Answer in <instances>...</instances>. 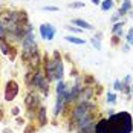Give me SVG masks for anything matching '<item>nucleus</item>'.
<instances>
[{
  "mask_svg": "<svg viewBox=\"0 0 133 133\" xmlns=\"http://www.w3.org/2000/svg\"><path fill=\"white\" fill-rule=\"evenodd\" d=\"M63 72H64V69H63V61H61V58H60V60H57V69H55V80H61V78H63Z\"/></svg>",
  "mask_w": 133,
  "mask_h": 133,
  "instance_id": "nucleus-13",
  "label": "nucleus"
},
{
  "mask_svg": "<svg viewBox=\"0 0 133 133\" xmlns=\"http://www.w3.org/2000/svg\"><path fill=\"white\" fill-rule=\"evenodd\" d=\"M93 93H95L93 87H90V86H84V87L80 90V95H78L80 103H87V101H90V99L93 98Z\"/></svg>",
  "mask_w": 133,
  "mask_h": 133,
  "instance_id": "nucleus-6",
  "label": "nucleus"
},
{
  "mask_svg": "<svg viewBox=\"0 0 133 133\" xmlns=\"http://www.w3.org/2000/svg\"><path fill=\"white\" fill-rule=\"evenodd\" d=\"M113 86H115V90H121V89L124 87V84H122V83H121L119 80L115 81V84H113Z\"/></svg>",
  "mask_w": 133,
  "mask_h": 133,
  "instance_id": "nucleus-29",
  "label": "nucleus"
},
{
  "mask_svg": "<svg viewBox=\"0 0 133 133\" xmlns=\"http://www.w3.org/2000/svg\"><path fill=\"white\" fill-rule=\"evenodd\" d=\"M93 109H95V104H92V103H80L78 106L74 109V112H72V118L70 119L75 121L77 122V125H78V121L83 119L84 116H87V115H90L93 112Z\"/></svg>",
  "mask_w": 133,
  "mask_h": 133,
  "instance_id": "nucleus-2",
  "label": "nucleus"
},
{
  "mask_svg": "<svg viewBox=\"0 0 133 133\" xmlns=\"http://www.w3.org/2000/svg\"><path fill=\"white\" fill-rule=\"evenodd\" d=\"M55 69H57V60L44 57V75L49 81L55 80Z\"/></svg>",
  "mask_w": 133,
  "mask_h": 133,
  "instance_id": "nucleus-3",
  "label": "nucleus"
},
{
  "mask_svg": "<svg viewBox=\"0 0 133 133\" xmlns=\"http://www.w3.org/2000/svg\"><path fill=\"white\" fill-rule=\"evenodd\" d=\"M11 113H12L14 116H17V115L20 113V109H18V107H14L12 110H11Z\"/></svg>",
  "mask_w": 133,
  "mask_h": 133,
  "instance_id": "nucleus-32",
  "label": "nucleus"
},
{
  "mask_svg": "<svg viewBox=\"0 0 133 133\" xmlns=\"http://www.w3.org/2000/svg\"><path fill=\"white\" fill-rule=\"evenodd\" d=\"M115 101H116V95H115V93H107V103L113 104Z\"/></svg>",
  "mask_w": 133,
  "mask_h": 133,
  "instance_id": "nucleus-25",
  "label": "nucleus"
},
{
  "mask_svg": "<svg viewBox=\"0 0 133 133\" xmlns=\"http://www.w3.org/2000/svg\"><path fill=\"white\" fill-rule=\"evenodd\" d=\"M92 44H93V48H95L96 51H99V49H101V40H99V38L93 37V38H92Z\"/></svg>",
  "mask_w": 133,
  "mask_h": 133,
  "instance_id": "nucleus-22",
  "label": "nucleus"
},
{
  "mask_svg": "<svg viewBox=\"0 0 133 133\" xmlns=\"http://www.w3.org/2000/svg\"><path fill=\"white\" fill-rule=\"evenodd\" d=\"M67 90V86L63 83V81L60 80V83H58V86H57V95L58 93H63V92H66Z\"/></svg>",
  "mask_w": 133,
  "mask_h": 133,
  "instance_id": "nucleus-21",
  "label": "nucleus"
},
{
  "mask_svg": "<svg viewBox=\"0 0 133 133\" xmlns=\"http://www.w3.org/2000/svg\"><path fill=\"white\" fill-rule=\"evenodd\" d=\"M15 55H17V49L12 46V48H11V52H9V55H8V57L11 58V61H14V60H15Z\"/></svg>",
  "mask_w": 133,
  "mask_h": 133,
  "instance_id": "nucleus-27",
  "label": "nucleus"
},
{
  "mask_svg": "<svg viewBox=\"0 0 133 133\" xmlns=\"http://www.w3.org/2000/svg\"><path fill=\"white\" fill-rule=\"evenodd\" d=\"M122 26H124V22H116L112 28V34L116 37H121L122 35Z\"/></svg>",
  "mask_w": 133,
  "mask_h": 133,
  "instance_id": "nucleus-14",
  "label": "nucleus"
},
{
  "mask_svg": "<svg viewBox=\"0 0 133 133\" xmlns=\"http://www.w3.org/2000/svg\"><path fill=\"white\" fill-rule=\"evenodd\" d=\"M130 80H132V77H130V75H127V77H125V83H127V84H129V83H130Z\"/></svg>",
  "mask_w": 133,
  "mask_h": 133,
  "instance_id": "nucleus-37",
  "label": "nucleus"
},
{
  "mask_svg": "<svg viewBox=\"0 0 133 133\" xmlns=\"http://www.w3.org/2000/svg\"><path fill=\"white\" fill-rule=\"evenodd\" d=\"M130 92L133 93V84H132V86H130Z\"/></svg>",
  "mask_w": 133,
  "mask_h": 133,
  "instance_id": "nucleus-43",
  "label": "nucleus"
},
{
  "mask_svg": "<svg viewBox=\"0 0 133 133\" xmlns=\"http://www.w3.org/2000/svg\"><path fill=\"white\" fill-rule=\"evenodd\" d=\"M11 44H9V40L6 38V37H0V51L3 55H9L11 52Z\"/></svg>",
  "mask_w": 133,
  "mask_h": 133,
  "instance_id": "nucleus-10",
  "label": "nucleus"
},
{
  "mask_svg": "<svg viewBox=\"0 0 133 133\" xmlns=\"http://www.w3.org/2000/svg\"><path fill=\"white\" fill-rule=\"evenodd\" d=\"M64 38H66V41H69V43H74V44H84V43H86L83 38L72 37V35H67V37H64Z\"/></svg>",
  "mask_w": 133,
  "mask_h": 133,
  "instance_id": "nucleus-17",
  "label": "nucleus"
},
{
  "mask_svg": "<svg viewBox=\"0 0 133 133\" xmlns=\"http://www.w3.org/2000/svg\"><path fill=\"white\" fill-rule=\"evenodd\" d=\"M122 90H124L125 93H129V92H130V87H129V84H125V86L122 87Z\"/></svg>",
  "mask_w": 133,
  "mask_h": 133,
  "instance_id": "nucleus-36",
  "label": "nucleus"
},
{
  "mask_svg": "<svg viewBox=\"0 0 133 133\" xmlns=\"http://www.w3.org/2000/svg\"><path fill=\"white\" fill-rule=\"evenodd\" d=\"M107 125H109V121H107V119H99L96 124H95L93 133H106Z\"/></svg>",
  "mask_w": 133,
  "mask_h": 133,
  "instance_id": "nucleus-11",
  "label": "nucleus"
},
{
  "mask_svg": "<svg viewBox=\"0 0 133 133\" xmlns=\"http://www.w3.org/2000/svg\"><path fill=\"white\" fill-rule=\"evenodd\" d=\"M17 124H23V118H17Z\"/></svg>",
  "mask_w": 133,
  "mask_h": 133,
  "instance_id": "nucleus-39",
  "label": "nucleus"
},
{
  "mask_svg": "<svg viewBox=\"0 0 133 133\" xmlns=\"http://www.w3.org/2000/svg\"><path fill=\"white\" fill-rule=\"evenodd\" d=\"M92 3H93V5H99V3H101V0H92Z\"/></svg>",
  "mask_w": 133,
  "mask_h": 133,
  "instance_id": "nucleus-38",
  "label": "nucleus"
},
{
  "mask_svg": "<svg viewBox=\"0 0 133 133\" xmlns=\"http://www.w3.org/2000/svg\"><path fill=\"white\" fill-rule=\"evenodd\" d=\"M40 103H41V98L38 93L35 92H29L25 98V104H26L28 109H32V110H37L40 107Z\"/></svg>",
  "mask_w": 133,
  "mask_h": 133,
  "instance_id": "nucleus-5",
  "label": "nucleus"
},
{
  "mask_svg": "<svg viewBox=\"0 0 133 133\" xmlns=\"http://www.w3.org/2000/svg\"><path fill=\"white\" fill-rule=\"evenodd\" d=\"M78 133H90V132H87V130H80Z\"/></svg>",
  "mask_w": 133,
  "mask_h": 133,
  "instance_id": "nucleus-42",
  "label": "nucleus"
},
{
  "mask_svg": "<svg viewBox=\"0 0 133 133\" xmlns=\"http://www.w3.org/2000/svg\"><path fill=\"white\" fill-rule=\"evenodd\" d=\"M28 66H29V69H32V70H35V69H40V64H41V57L38 52L32 54L31 55V58L26 61Z\"/></svg>",
  "mask_w": 133,
  "mask_h": 133,
  "instance_id": "nucleus-8",
  "label": "nucleus"
},
{
  "mask_svg": "<svg viewBox=\"0 0 133 133\" xmlns=\"http://www.w3.org/2000/svg\"><path fill=\"white\" fill-rule=\"evenodd\" d=\"M37 119H38V124H40L41 127L48 124V110H46V107H43V106H40V107H38Z\"/></svg>",
  "mask_w": 133,
  "mask_h": 133,
  "instance_id": "nucleus-9",
  "label": "nucleus"
},
{
  "mask_svg": "<svg viewBox=\"0 0 133 133\" xmlns=\"http://www.w3.org/2000/svg\"><path fill=\"white\" fill-rule=\"evenodd\" d=\"M46 25H48V38H46V40L51 41L54 38V35H55V28H54L52 25H49V23H46Z\"/></svg>",
  "mask_w": 133,
  "mask_h": 133,
  "instance_id": "nucleus-19",
  "label": "nucleus"
},
{
  "mask_svg": "<svg viewBox=\"0 0 133 133\" xmlns=\"http://www.w3.org/2000/svg\"><path fill=\"white\" fill-rule=\"evenodd\" d=\"M0 37H6V28L2 22H0Z\"/></svg>",
  "mask_w": 133,
  "mask_h": 133,
  "instance_id": "nucleus-28",
  "label": "nucleus"
},
{
  "mask_svg": "<svg viewBox=\"0 0 133 133\" xmlns=\"http://www.w3.org/2000/svg\"><path fill=\"white\" fill-rule=\"evenodd\" d=\"M118 41H119V37L113 35V40H112V44H118Z\"/></svg>",
  "mask_w": 133,
  "mask_h": 133,
  "instance_id": "nucleus-34",
  "label": "nucleus"
},
{
  "mask_svg": "<svg viewBox=\"0 0 133 133\" xmlns=\"http://www.w3.org/2000/svg\"><path fill=\"white\" fill-rule=\"evenodd\" d=\"M37 132V129H35V125H32V124H29V125H26L25 127V132L23 133H35Z\"/></svg>",
  "mask_w": 133,
  "mask_h": 133,
  "instance_id": "nucleus-23",
  "label": "nucleus"
},
{
  "mask_svg": "<svg viewBox=\"0 0 133 133\" xmlns=\"http://www.w3.org/2000/svg\"><path fill=\"white\" fill-rule=\"evenodd\" d=\"M125 38H127V43H129V44H132V43H133V28L129 29V32H127V37H125Z\"/></svg>",
  "mask_w": 133,
  "mask_h": 133,
  "instance_id": "nucleus-24",
  "label": "nucleus"
},
{
  "mask_svg": "<svg viewBox=\"0 0 133 133\" xmlns=\"http://www.w3.org/2000/svg\"><path fill=\"white\" fill-rule=\"evenodd\" d=\"M54 58H55V60H60V58H61V57H60V52H58V51H55V52H54Z\"/></svg>",
  "mask_w": 133,
  "mask_h": 133,
  "instance_id": "nucleus-35",
  "label": "nucleus"
},
{
  "mask_svg": "<svg viewBox=\"0 0 133 133\" xmlns=\"http://www.w3.org/2000/svg\"><path fill=\"white\" fill-rule=\"evenodd\" d=\"M132 9V2L130 0H124V3H122V6H121L119 9H118V12H119V15H124L125 12H129Z\"/></svg>",
  "mask_w": 133,
  "mask_h": 133,
  "instance_id": "nucleus-15",
  "label": "nucleus"
},
{
  "mask_svg": "<svg viewBox=\"0 0 133 133\" xmlns=\"http://www.w3.org/2000/svg\"><path fill=\"white\" fill-rule=\"evenodd\" d=\"M107 121L109 125L106 133H132L133 130V119L127 112L113 113L112 116H109Z\"/></svg>",
  "mask_w": 133,
  "mask_h": 133,
  "instance_id": "nucleus-1",
  "label": "nucleus"
},
{
  "mask_svg": "<svg viewBox=\"0 0 133 133\" xmlns=\"http://www.w3.org/2000/svg\"><path fill=\"white\" fill-rule=\"evenodd\" d=\"M93 84H95V78L90 77V75H84V86H90L92 87Z\"/></svg>",
  "mask_w": 133,
  "mask_h": 133,
  "instance_id": "nucleus-20",
  "label": "nucleus"
},
{
  "mask_svg": "<svg viewBox=\"0 0 133 133\" xmlns=\"http://www.w3.org/2000/svg\"><path fill=\"white\" fill-rule=\"evenodd\" d=\"M122 51H124V52H129V44H125V46H124V49H122Z\"/></svg>",
  "mask_w": 133,
  "mask_h": 133,
  "instance_id": "nucleus-40",
  "label": "nucleus"
},
{
  "mask_svg": "<svg viewBox=\"0 0 133 133\" xmlns=\"http://www.w3.org/2000/svg\"><path fill=\"white\" fill-rule=\"evenodd\" d=\"M70 77H75L77 78L78 77V70L77 69H70Z\"/></svg>",
  "mask_w": 133,
  "mask_h": 133,
  "instance_id": "nucleus-33",
  "label": "nucleus"
},
{
  "mask_svg": "<svg viewBox=\"0 0 133 133\" xmlns=\"http://www.w3.org/2000/svg\"><path fill=\"white\" fill-rule=\"evenodd\" d=\"M25 83H26V86L32 87V84H34V70L32 69H29L28 74L25 75Z\"/></svg>",
  "mask_w": 133,
  "mask_h": 133,
  "instance_id": "nucleus-16",
  "label": "nucleus"
},
{
  "mask_svg": "<svg viewBox=\"0 0 133 133\" xmlns=\"http://www.w3.org/2000/svg\"><path fill=\"white\" fill-rule=\"evenodd\" d=\"M2 118H3V109L0 107V119H2Z\"/></svg>",
  "mask_w": 133,
  "mask_h": 133,
  "instance_id": "nucleus-41",
  "label": "nucleus"
},
{
  "mask_svg": "<svg viewBox=\"0 0 133 133\" xmlns=\"http://www.w3.org/2000/svg\"><path fill=\"white\" fill-rule=\"evenodd\" d=\"M43 11H52V12H55V11H58V8L57 6H43Z\"/></svg>",
  "mask_w": 133,
  "mask_h": 133,
  "instance_id": "nucleus-30",
  "label": "nucleus"
},
{
  "mask_svg": "<svg viewBox=\"0 0 133 133\" xmlns=\"http://www.w3.org/2000/svg\"><path fill=\"white\" fill-rule=\"evenodd\" d=\"M132 44H133V43H132Z\"/></svg>",
  "mask_w": 133,
  "mask_h": 133,
  "instance_id": "nucleus-44",
  "label": "nucleus"
},
{
  "mask_svg": "<svg viewBox=\"0 0 133 133\" xmlns=\"http://www.w3.org/2000/svg\"><path fill=\"white\" fill-rule=\"evenodd\" d=\"M113 8V0H104L103 3H101V9L103 11H109V9H112Z\"/></svg>",
  "mask_w": 133,
  "mask_h": 133,
  "instance_id": "nucleus-18",
  "label": "nucleus"
},
{
  "mask_svg": "<svg viewBox=\"0 0 133 133\" xmlns=\"http://www.w3.org/2000/svg\"><path fill=\"white\" fill-rule=\"evenodd\" d=\"M11 22L14 23H28L29 18H28V12L26 11H11Z\"/></svg>",
  "mask_w": 133,
  "mask_h": 133,
  "instance_id": "nucleus-7",
  "label": "nucleus"
},
{
  "mask_svg": "<svg viewBox=\"0 0 133 133\" xmlns=\"http://www.w3.org/2000/svg\"><path fill=\"white\" fill-rule=\"evenodd\" d=\"M69 8H75V9H77V8H84V3H83V2H75V3H70Z\"/></svg>",
  "mask_w": 133,
  "mask_h": 133,
  "instance_id": "nucleus-26",
  "label": "nucleus"
},
{
  "mask_svg": "<svg viewBox=\"0 0 133 133\" xmlns=\"http://www.w3.org/2000/svg\"><path fill=\"white\" fill-rule=\"evenodd\" d=\"M72 25H77L78 28H81V29H93V26L90 25V23H87L86 20H83V18H74L72 20Z\"/></svg>",
  "mask_w": 133,
  "mask_h": 133,
  "instance_id": "nucleus-12",
  "label": "nucleus"
},
{
  "mask_svg": "<svg viewBox=\"0 0 133 133\" xmlns=\"http://www.w3.org/2000/svg\"><path fill=\"white\" fill-rule=\"evenodd\" d=\"M67 29H69V31H72V32H75V34H78V32H81V28H74V26H67Z\"/></svg>",
  "mask_w": 133,
  "mask_h": 133,
  "instance_id": "nucleus-31",
  "label": "nucleus"
},
{
  "mask_svg": "<svg viewBox=\"0 0 133 133\" xmlns=\"http://www.w3.org/2000/svg\"><path fill=\"white\" fill-rule=\"evenodd\" d=\"M18 95V84L14 80H9L5 86V101H12Z\"/></svg>",
  "mask_w": 133,
  "mask_h": 133,
  "instance_id": "nucleus-4",
  "label": "nucleus"
}]
</instances>
